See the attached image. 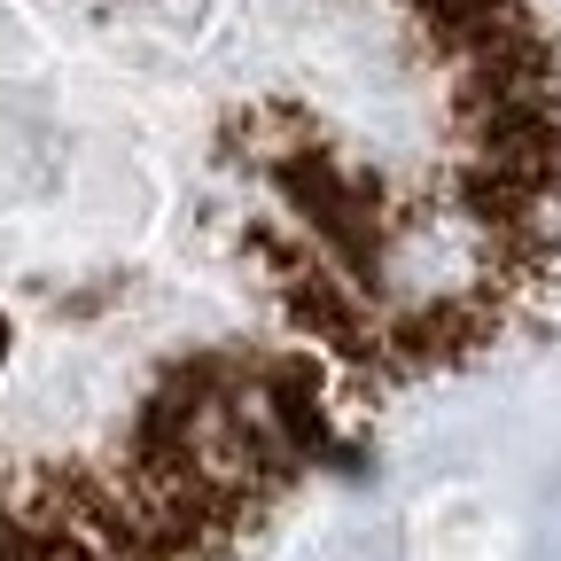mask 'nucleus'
I'll return each instance as SVG.
<instances>
[{"label": "nucleus", "instance_id": "obj_1", "mask_svg": "<svg viewBox=\"0 0 561 561\" xmlns=\"http://www.w3.org/2000/svg\"><path fill=\"white\" fill-rule=\"evenodd\" d=\"M553 280V0H0V561H227Z\"/></svg>", "mask_w": 561, "mask_h": 561}]
</instances>
